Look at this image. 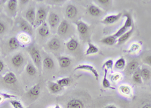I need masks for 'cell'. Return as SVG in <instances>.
Instances as JSON below:
<instances>
[{"mask_svg":"<svg viewBox=\"0 0 151 108\" xmlns=\"http://www.w3.org/2000/svg\"><path fill=\"white\" fill-rule=\"evenodd\" d=\"M27 51L29 56H30L32 60H33V64L36 66V67L38 69L41 70L42 66V59L40 51L34 45L29 46L27 48Z\"/></svg>","mask_w":151,"mask_h":108,"instance_id":"obj_1","label":"cell"},{"mask_svg":"<svg viewBox=\"0 0 151 108\" xmlns=\"http://www.w3.org/2000/svg\"><path fill=\"white\" fill-rule=\"evenodd\" d=\"M48 18V10L45 7L40 6L36 9V21L34 26H40L42 23L45 22Z\"/></svg>","mask_w":151,"mask_h":108,"instance_id":"obj_2","label":"cell"},{"mask_svg":"<svg viewBox=\"0 0 151 108\" xmlns=\"http://www.w3.org/2000/svg\"><path fill=\"white\" fill-rule=\"evenodd\" d=\"M85 71L88 72H90V73L94 75V77L95 78L96 80H98L99 79V74H98V72L97 71V69L94 68L93 66L90 64H79L75 68V71Z\"/></svg>","mask_w":151,"mask_h":108,"instance_id":"obj_3","label":"cell"},{"mask_svg":"<svg viewBox=\"0 0 151 108\" xmlns=\"http://www.w3.org/2000/svg\"><path fill=\"white\" fill-rule=\"evenodd\" d=\"M47 20H48V25L49 26L50 28L52 29H55L58 27V25H60V17L57 13L52 12L48 15V18H47Z\"/></svg>","mask_w":151,"mask_h":108,"instance_id":"obj_4","label":"cell"},{"mask_svg":"<svg viewBox=\"0 0 151 108\" xmlns=\"http://www.w3.org/2000/svg\"><path fill=\"white\" fill-rule=\"evenodd\" d=\"M24 62H25V57H24V54L21 53H17L14 54L11 59V63H12V66L15 69L21 68L24 64Z\"/></svg>","mask_w":151,"mask_h":108,"instance_id":"obj_5","label":"cell"},{"mask_svg":"<svg viewBox=\"0 0 151 108\" xmlns=\"http://www.w3.org/2000/svg\"><path fill=\"white\" fill-rule=\"evenodd\" d=\"M41 93V87L40 84H36L33 87H31L29 89V91L27 93V96L31 101H35L37 99L40 95Z\"/></svg>","mask_w":151,"mask_h":108,"instance_id":"obj_6","label":"cell"},{"mask_svg":"<svg viewBox=\"0 0 151 108\" xmlns=\"http://www.w3.org/2000/svg\"><path fill=\"white\" fill-rule=\"evenodd\" d=\"M36 9L35 7H29L27 10L25 12L24 15V18L32 26H34L35 21H36Z\"/></svg>","mask_w":151,"mask_h":108,"instance_id":"obj_7","label":"cell"},{"mask_svg":"<svg viewBox=\"0 0 151 108\" xmlns=\"http://www.w3.org/2000/svg\"><path fill=\"white\" fill-rule=\"evenodd\" d=\"M18 25L20 28L23 31L24 33H26L27 34H32L33 31V26L29 24L28 21L24 19V18H20L18 20Z\"/></svg>","mask_w":151,"mask_h":108,"instance_id":"obj_8","label":"cell"},{"mask_svg":"<svg viewBox=\"0 0 151 108\" xmlns=\"http://www.w3.org/2000/svg\"><path fill=\"white\" fill-rule=\"evenodd\" d=\"M61 47L60 40L58 37H52L47 43V48L51 51H58Z\"/></svg>","mask_w":151,"mask_h":108,"instance_id":"obj_9","label":"cell"},{"mask_svg":"<svg viewBox=\"0 0 151 108\" xmlns=\"http://www.w3.org/2000/svg\"><path fill=\"white\" fill-rule=\"evenodd\" d=\"M70 24L67 20L64 19L60 21V25L58 27V34L61 37L65 36L67 34H68L69 31H70Z\"/></svg>","mask_w":151,"mask_h":108,"instance_id":"obj_10","label":"cell"},{"mask_svg":"<svg viewBox=\"0 0 151 108\" xmlns=\"http://www.w3.org/2000/svg\"><path fill=\"white\" fill-rule=\"evenodd\" d=\"M122 15V14L120 12L115 15H109L106 16V17L102 20L101 22L103 23V24H104V25H113V24H114V23H116V21H118L120 19Z\"/></svg>","mask_w":151,"mask_h":108,"instance_id":"obj_11","label":"cell"},{"mask_svg":"<svg viewBox=\"0 0 151 108\" xmlns=\"http://www.w3.org/2000/svg\"><path fill=\"white\" fill-rule=\"evenodd\" d=\"M76 28L81 36H86L89 31V26L83 21H76Z\"/></svg>","mask_w":151,"mask_h":108,"instance_id":"obj_12","label":"cell"},{"mask_svg":"<svg viewBox=\"0 0 151 108\" xmlns=\"http://www.w3.org/2000/svg\"><path fill=\"white\" fill-rule=\"evenodd\" d=\"M78 14V10L77 8L76 7L75 5L73 4H69L67 5L65 9V15L68 18L70 19H73Z\"/></svg>","mask_w":151,"mask_h":108,"instance_id":"obj_13","label":"cell"},{"mask_svg":"<svg viewBox=\"0 0 151 108\" xmlns=\"http://www.w3.org/2000/svg\"><path fill=\"white\" fill-rule=\"evenodd\" d=\"M38 34L41 36L42 37H47L50 34V28L48 26V23L45 22L42 23L40 26L38 27L37 29Z\"/></svg>","mask_w":151,"mask_h":108,"instance_id":"obj_14","label":"cell"},{"mask_svg":"<svg viewBox=\"0 0 151 108\" xmlns=\"http://www.w3.org/2000/svg\"><path fill=\"white\" fill-rule=\"evenodd\" d=\"M3 82L5 83L8 84V85H14L15 83H17V77H16L15 74L12 72H8L4 75L3 78Z\"/></svg>","mask_w":151,"mask_h":108,"instance_id":"obj_15","label":"cell"},{"mask_svg":"<svg viewBox=\"0 0 151 108\" xmlns=\"http://www.w3.org/2000/svg\"><path fill=\"white\" fill-rule=\"evenodd\" d=\"M79 44V41L75 37H71L68 41L66 43V47H67V50L70 52H74L78 49Z\"/></svg>","mask_w":151,"mask_h":108,"instance_id":"obj_16","label":"cell"},{"mask_svg":"<svg viewBox=\"0 0 151 108\" xmlns=\"http://www.w3.org/2000/svg\"><path fill=\"white\" fill-rule=\"evenodd\" d=\"M66 108H85V104L80 99L73 98L67 102Z\"/></svg>","mask_w":151,"mask_h":108,"instance_id":"obj_17","label":"cell"},{"mask_svg":"<svg viewBox=\"0 0 151 108\" xmlns=\"http://www.w3.org/2000/svg\"><path fill=\"white\" fill-rule=\"evenodd\" d=\"M138 68H139V63H138V62L133 60V61L130 62V63L126 65V66H125V73L129 75H132Z\"/></svg>","mask_w":151,"mask_h":108,"instance_id":"obj_18","label":"cell"},{"mask_svg":"<svg viewBox=\"0 0 151 108\" xmlns=\"http://www.w3.org/2000/svg\"><path fill=\"white\" fill-rule=\"evenodd\" d=\"M48 88L49 91L52 94H59L61 91H64V88L60 86L56 82H49L48 85Z\"/></svg>","mask_w":151,"mask_h":108,"instance_id":"obj_19","label":"cell"},{"mask_svg":"<svg viewBox=\"0 0 151 108\" xmlns=\"http://www.w3.org/2000/svg\"><path fill=\"white\" fill-rule=\"evenodd\" d=\"M119 91L122 95L125 96V97H132L133 95V91H132V88L130 85H126V84H124V85H121L119 87Z\"/></svg>","mask_w":151,"mask_h":108,"instance_id":"obj_20","label":"cell"},{"mask_svg":"<svg viewBox=\"0 0 151 108\" xmlns=\"http://www.w3.org/2000/svg\"><path fill=\"white\" fill-rule=\"evenodd\" d=\"M42 66L43 68L47 70H52L55 69V64L53 59L50 56H45L42 59Z\"/></svg>","mask_w":151,"mask_h":108,"instance_id":"obj_21","label":"cell"},{"mask_svg":"<svg viewBox=\"0 0 151 108\" xmlns=\"http://www.w3.org/2000/svg\"><path fill=\"white\" fill-rule=\"evenodd\" d=\"M58 60L59 66H60V68L65 69L69 67L72 63V59H70L68 56H58Z\"/></svg>","mask_w":151,"mask_h":108,"instance_id":"obj_22","label":"cell"},{"mask_svg":"<svg viewBox=\"0 0 151 108\" xmlns=\"http://www.w3.org/2000/svg\"><path fill=\"white\" fill-rule=\"evenodd\" d=\"M88 12L90 15L94 16V17H99L103 13L101 8H99L98 6H97L95 5H93V4L90 5L88 7Z\"/></svg>","mask_w":151,"mask_h":108,"instance_id":"obj_23","label":"cell"},{"mask_svg":"<svg viewBox=\"0 0 151 108\" xmlns=\"http://www.w3.org/2000/svg\"><path fill=\"white\" fill-rule=\"evenodd\" d=\"M133 31H134V28L132 27L131 29H129L128 31L125 32L124 34H122L121 37L117 39V44L120 45V44H123L125 42H127L129 39L132 37V35L133 34Z\"/></svg>","mask_w":151,"mask_h":108,"instance_id":"obj_24","label":"cell"},{"mask_svg":"<svg viewBox=\"0 0 151 108\" xmlns=\"http://www.w3.org/2000/svg\"><path fill=\"white\" fill-rule=\"evenodd\" d=\"M18 2L17 0H9L7 2V9L12 15H16Z\"/></svg>","mask_w":151,"mask_h":108,"instance_id":"obj_25","label":"cell"},{"mask_svg":"<svg viewBox=\"0 0 151 108\" xmlns=\"http://www.w3.org/2000/svg\"><path fill=\"white\" fill-rule=\"evenodd\" d=\"M20 46H21V44L17 37H12L8 40V47L11 50L17 49Z\"/></svg>","mask_w":151,"mask_h":108,"instance_id":"obj_26","label":"cell"},{"mask_svg":"<svg viewBox=\"0 0 151 108\" xmlns=\"http://www.w3.org/2000/svg\"><path fill=\"white\" fill-rule=\"evenodd\" d=\"M98 52H99V49H98V47L96 45H94V44H92L91 42L88 43V47L86 52H85V55L90 56V55L98 53Z\"/></svg>","mask_w":151,"mask_h":108,"instance_id":"obj_27","label":"cell"},{"mask_svg":"<svg viewBox=\"0 0 151 108\" xmlns=\"http://www.w3.org/2000/svg\"><path fill=\"white\" fill-rule=\"evenodd\" d=\"M117 42V38L114 36V35H110L107 37H105L101 40V43L105 45L108 46H113Z\"/></svg>","mask_w":151,"mask_h":108,"instance_id":"obj_28","label":"cell"},{"mask_svg":"<svg viewBox=\"0 0 151 108\" xmlns=\"http://www.w3.org/2000/svg\"><path fill=\"white\" fill-rule=\"evenodd\" d=\"M126 61L124 57H120L117 59L116 61L114 63V66H113V68L115 69L118 70H122L125 68L126 66Z\"/></svg>","mask_w":151,"mask_h":108,"instance_id":"obj_29","label":"cell"},{"mask_svg":"<svg viewBox=\"0 0 151 108\" xmlns=\"http://www.w3.org/2000/svg\"><path fill=\"white\" fill-rule=\"evenodd\" d=\"M26 72L29 76H35L37 74V68L33 63H28L26 66Z\"/></svg>","mask_w":151,"mask_h":108,"instance_id":"obj_30","label":"cell"},{"mask_svg":"<svg viewBox=\"0 0 151 108\" xmlns=\"http://www.w3.org/2000/svg\"><path fill=\"white\" fill-rule=\"evenodd\" d=\"M132 81L137 85H141L143 83V79L141 75V69L138 68L134 73L132 74Z\"/></svg>","mask_w":151,"mask_h":108,"instance_id":"obj_31","label":"cell"},{"mask_svg":"<svg viewBox=\"0 0 151 108\" xmlns=\"http://www.w3.org/2000/svg\"><path fill=\"white\" fill-rule=\"evenodd\" d=\"M17 38H18V40H19V42H20L21 45V44H23V45L28 44L31 40L29 35L27 34H26V33H24V32L21 34H20V35H19V37H17Z\"/></svg>","mask_w":151,"mask_h":108,"instance_id":"obj_32","label":"cell"},{"mask_svg":"<svg viewBox=\"0 0 151 108\" xmlns=\"http://www.w3.org/2000/svg\"><path fill=\"white\" fill-rule=\"evenodd\" d=\"M107 72L108 70L107 69H104V75L103 77V80H102V86H103L104 88H110V89H115V88H113V86L111 85V84H110V82L109 81V79H107Z\"/></svg>","mask_w":151,"mask_h":108,"instance_id":"obj_33","label":"cell"},{"mask_svg":"<svg viewBox=\"0 0 151 108\" xmlns=\"http://www.w3.org/2000/svg\"><path fill=\"white\" fill-rule=\"evenodd\" d=\"M56 82L59 85L61 86L62 88H65L69 86L71 84V79L70 77H64V78H61L56 81Z\"/></svg>","mask_w":151,"mask_h":108,"instance_id":"obj_34","label":"cell"},{"mask_svg":"<svg viewBox=\"0 0 151 108\" xmlns=\"http://www.w3.org/2000/svg\"><path fill=\"white\" fill-rule=\"evenodd\" d=\"M141 75L143 80L147 81L150 79L151 72L147 68H142L141 69Z\"/></svg>","mask_w":151,"mask_h":108,"instance_id":"obj_35","label":"cell"},{"mask_svg":"<svg viewBox=\"0 0 151 108\" xmlns=\"http://www.w3.org/2000/svg\"><path fill=\"white\" fill-rule=\"evenodd\" d=\"M125 21L124 23V26H125L128 29H131L133 27V20L130 14H125Z\"/></svg>","mask_w":151,"mask_h":108,"instance_id":"obj_36","label":"cell"},{"mask_svg":"<svg viewBox=\"0 0 151 108\" xmlns=\"http://www.w3.org/2000/svg\"><path fill=\"white\" fill-rule=\"evenodd\" d=\"M140 50H141V44H138V43H133L131 45L128 52L131 53H135L139 52Z\"/></svg>","mask_w":151,"mask_h":108,"instance_id":"obj_37","label":"cell"},{"mask_svg":"<svg viewBox=\"0 0 151 108\" xmlns=\"http://www.w3.org/2000/svg\"><path fill=\"white\" fill-rule=\"evenodd\" d=\"M9 103L13 108H24V105L22 104L21 101H17L16 99L9 100Z\"/></svg>","mask_w":151,"mask_h":108,"instance_id":"obj_38","label":"cell"},{"mask_svg":"<svg viewBox=\"0 0 151 108\" xmlns=\"http://www.w3.org/2000/svg\"><path fill=\"white\" fill-rule=\"evenodd\" d=\"M129 31L128 28L125 26H124V25H122V26L121 27V28H119V29L115 34H113V35H114V36L118 39L119 37H121L122 34H125L126 31Z\"/></svg>","mask_w":151,"mask_h":108,"instance_id":"obj_39","label":"cell"},{"mask_svg":"<svg viewBox=\"0 0 151 108\" xmlns=\"http://www.w3.org/2000/svg\"><path fill=\"white\" fill-rule=\"evenodd\" d=\"M113 66H114V63L113 59H107L103 64V68L104 69L112 70L113 69Z\"/></svg>","mask_w":151,"mask_h":108,"instance_id":"obj_40","label":"cell"},{"mask_svg":"<svg viewBox=\"0 0 151 108\" xmlns=\"http://www.w3.org/2000/svg\"><path fill=\"white\" fill-rule=\"evenodd\" d=\"M121 79H122V75L119 73H113L110 75V80L113 83H117L121 80Z\"/></svg>","mask_w":151,"mask_h":108,"instance_id":"obj_41","label":"cell"},{"mask_svg":"<svg viewBox=\"0 0 151 108\" xmlns=\"http://www.w3.org/2000/svg\"><path fill=\"white\" fill-rule=\"evenodd\" d=\"M95 2L101 5H103V6H108L113 3V1H111V0H97V1H95Z\"/></svg>","mask_w":151,"mask_h":108,"instance_id":"obj_42","label":"cell"},{"mask_svg":"<svg viewBox=\"0 0 151 108\" xmlns=\"http://www.w3.org/2000/svg\"><path fill=\"white\" fill-rule=\"evenodd\" d=\"M0 96L2 97L3 99H11L12 100V98L13 99H16L17 98V96L15 95H12V94H9L7 93H2V92H0Z\"/></svg>","mask_w":151,"mask_h":108,"instance_id":"obj_43","label":"cell"},{"mask_svg":"<svg viewBox=\"0 0 151 108\" xmlns=\"http://www.w3.org/2000/svg\"><path fill=\"white\" fill-rule=\"evenodd\" d=\"M46 3H49V5H62L65 2L64 0H48L45 1Z\"/></svg>","mask_w":151,"mask_h":108,"instance_id":"obj_44","label":"cell"},{"mask_svg":"<svg viewBox=\"0 0 151 108\" xmlns=\"http://www.w3.org/2000/svg\"><path fill=\"white\" fill-rule=\"evenodd\" d=\"M6 29H7V27H6L5 23L3 21H0V35L5 34V32L6 31Z\"/></svg>","mask_w":151,"mask_h":108,"instance_id":"obj_45","label":"cell"},{"mask_svg":"<svg viewBox=\"0 0 151 108\" xmlns=\"http://www.w3.org/2000/svg\"><path fill=\"white\" fill-rule=\"evenodd\" d=\"M144 62L146 64L149 65L150 66H151V55H149V56H147L146 57H144Z\"/></svg>","mask_w":151,"mask_h":108,"instance_id":"obj_46","label":"cell"},{"mask_svg":"<svg viewBox=\"0 0 151 108\" xmlns=\"http://www.w3.org/2000/svg\"><path fill=\"white\" fill-rule=\"evenodd\" d=\"M4 69H5V63H4V62L2 60L0 59V73L3 71Z\"/></svg>","mask_w":151,"mask_h":108,"instance_id":"obj_47","label":"cell"},{"mask_svg":"<svg viewBox=\"0 0 151 108\" xmlns=\"http://www.w3.org/2000/svg\"><path fill=\"white\" fill-rule=\"evenodd\" d=\"M102 108H118L116 105L114 104H106L104 107H103Z\"/></svg>","mask_w":151,"mask_h":108,"instance_id":"obj_48","label":"cell"},{"mask_svg":"<svg viewBox=\"0 0 151 108\" xmlns=\"http://www.w3.org/2000/svg\"><path fill=\"white\" fill-rule=\"evenodd\" d=\"M142 108H151V104H146L142 107Z\"/></svg>","mask_w":151,"mask_h":108,"instance_id":"obj_49","label":"cell"},{"mask_svg":"<svg viewBox=\"0 0 151 108\" xmlns=\"http://www.w3.org/2000/svg\"><path fill=\"white\" fill-rule=\"evenodd\" d=\"M54 108H61V107H60L58 104H56L54 106Z\"/></svg>","mask_w":151,"mask_h":108,"instance_id":"obj_50","label":"cell"},{"mask_svg":"<svg viewBox=\"0 0 151 108\" xmlns=\"http://www.w3.org/2000/svg\"><path fill=\"white\" fill-rule=\"evenodd\" d=\"M48 108H54V107H48Z\"/></svg>","mask_w":151,"mask_h":108,"instance_id":"obj_51","label":"cell"}]
</instances>
